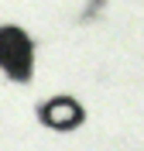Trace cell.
<instances>
[{"label": "cell", "instance_id": "1", "mask_svg": "<svg viewBox=\"0 0 144 151\" xmlns=\"http://www.w3.org/2000/svg\"><path fill=\"white\" fill-rule=\"evenodd\" d=\"M0 69L14 79L31 76V41L17 28H0Z\"/></svg>", "mask_w": 144, "mask_h": 151}, {"label": "cell", "instance_id": "2", "mask_svg": "<svg viewBox=\"0 0 144 151\" xmlns=\"http://www.w3.org/2000/svg\"><path fill=\"white\" fill-rule=\"evenodd\" d=\"M41 113H45V124H52L58 131H69V127H76L82 120V106L76 100H52Z\"/></svg>", "mask_w": 144, "mask_h": 151}]
</instances>
